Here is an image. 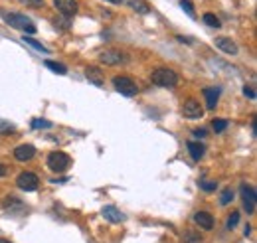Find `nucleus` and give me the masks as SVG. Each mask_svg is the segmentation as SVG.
<instances>
[{
  "instance_id": "obj_1",
  "label": "nucleus",
  "mask_w": 257,
  "mask_h": 243,
  "mask_svg": "<svg viewBox=\"0 0 257 243\" xmlns=\"http://www.w3.org/2000/svg\"><path fill=\"white\" fill-rule=\"evenodd\" d=\"M151 79H153L154 85H160V87H174V85L178 83L176 71H172V69H168V67H158V69H154Z\"/></svg>"
},
{
  "instance_id": "obj_2",
  "label": "nucleus",
  "mask_w": 257,
  "mask_h": 243,
  "mask_svg": "<svg viewBox=\"0 0 257 243\" xmlns=\"http://www.w3.org/2000/svg\"><path fill=\"white\" fill-rule=\"evenodd\" d=\"M4 20H6L12 28L22 30V32H26V34H34V32H36V26L32 24V20L26 18L24 14H4Z\"/></svg>"
},
{
  "instance_id": "obj_3",
  "label": "nucleus",
  "mask_w": 257,
  "mask_h": 243,
  "mask_svg": "<svg viewBox=\"0 0 257 243\" xmlns=\"http://www.w3.org/2000/svg\"><path fill=\"white\" fill-rule=\"evenodd\" d=\"M113 85H115V89H117L121 95H125V97H133V95H137V91H139L137 83H135L131 77H125V75L113 77Z\"/></svg>"
},
{
  "instance_id": "obj_4",
  "label": "nucleus",
  "mask_w": 257,
  "mask_h": 243,
  "mask_svg": "<svg viewBox=\"0 0 257 243\" xmlns=\"http://www.w3.org/2000/svg\"><path fill=\"white\" fill-rule=\"evenodd\" d=\"M69 164H71V160H69V156L65 152L57 150V152H51L48 156V168L51 172H65L69 168Z\"/></svg>"
},
{
  "instance_id": "obj_5",
  "label": "nucleus",
  "mask_w": 257,
  "mask_h": 243,
  "mask_svg": "<svg viewBox=\"0 0 257 243\" xmlns=\"http://www.w3.org/2000/svg\"><path fill=\"white\" fill-rule=\"evenodd\" d=\"M16 184H18V188L24 190V192H34V190L38 188V184H40V178H38L34 172H22V174L16 178Z\"/></svg>"
},
{
  "instance_id": "obj_6",
  "label": "nucleus",
  "mask_w": 257,
  "mask_h": 243,
  "mask_svg": "<svg viewBox=\"0 0 257 243\" xmlns=\"http://www.w3.org/2000/svg\"><path fill=\"white\" fill-rule=\"evenodd\" d=\"M240 192H242V198H244V208L248 210V214L250 216H254L256 214V188L254 186H248V184H244L242 188H240Z\"/></svg>"
},
{
  "instance_id": "obj_7",
  "label": "nucleus",
  "mask_w": 257,
  "mask_h": 243,
  "mask_svg": "<svg viewBox=\"0 0 257 243\" xmlns=\"http://www.w3.org/2000/svg\"><path fill=\"white\" fill-rule=\"evenodd\" d=\"M182 115H184L186 119H202L204 109L200 107V103H198L196 99H188V101L184 103V107H182Z\"/></svg>"
},
{
  "instance_id": "obj_8",
  "label": "nucleus",
  "mask_w": 257,
  "mask_h": 243,
  "mask_svg": "<svg viewBox=\"0 0 257 243\" xmlns=\"http://www.w3.org/2000/svg\"><path fill=\"white\" fill-rule=\"evenodd\" d=\"M53 4L57 8V12L65 18H71L77 12V2L75 0H53Z\"/></svg>"
},
{
  "instance_id": "obj_9",
  "label": "nucleus",
  "mask_w": 257,
  "mask_h": 243,
  "mask_svg": "<svg viewBox=\"0 0 257 243\" xmlns=\"http://www.w3.org/2000/svg\"><path fill=\"white\" fill-rule=\"evenodd\" d=\"M101 61L105 65H119L125 61V55L119 49H105L101 53Z\"/></svg>"
},
{
  "instance_id": "obj_10",
  "label": "nucleus",
  "mask_w": 257,
  "mask_h": 243,
  "mask_svg": "<svg viewBox=\"0 0 257 243\" xmlns=\"http://www.w3.org/2000/svg\"><path fill=\"white\" fill-rule=\"evenodd\" d=\"M101 214H103V218H105L107 222H111V224H121V222H125V214H121V210L115 208V206H105Z\"/></svg>"
},
{
  "instance_id": "obj_11",
  "label": "nucleus",
  "mask_w": 257,
  "mask_h": 243,
  "mask_svg": "<svg viewBox=\"0 0 257 243\" xmlns=\"http://www.w3.org/2000/svg\"><path fill=\"white\" fill-rule=\"evenodd\" d=\"M34 154H36V148H34L32 145H20L16 150H14L16 160H22V162L32 160V158H34Z\"/></svg>"
},
{
  "instance_id": "obj_12",
  "label": "nucleus",
  "mask_w": 257,
  "mask_h": 243,
  "mask_svg": "<svg viewBox=\"0 0 257 243\" xmlns=\"http://www.w3.org/2000/svg\"><path fill=\"white\" fill-rule=\"evenodd\" d=\"M216 46L222 49V51L230 53V55H236V53H238V46H236V42H234V40H230V38H224V36L216 38Z\"/></svg>"
},
{
  "instance_id": "obj_13",
  "label": "nucleus",
  "mask_w": 257,
  "mask_h": 243,
  "mask_svg": "<svg viewBox=\"0 0 257 243\" xmlns=\"http://www.w3.org/2000/svg\"><path fill=\"white\" fill-rule=\"evenodd\" d=\"M194 222L200 226V230H206V232H210V230L214 228V218H212L208 212H198V214L194 216Z\"/></svg>"
},
{
  "instance_id": "obj_14",
  "label": "nucleus",
  "mask_w": 257,
  "mask_h": 243,
  "mask_svg": "<svg viewBox=\"0 0 257 243\" xmlns=\"http://www.w3.org/2000/svg\"><path fill=\"white\" fill-rule=\"evenodd\" d=\"M204 97H206V107L208 109H216L218 99H220V87H206Z\"/></svg>"
},
{
  "instance_id": "obj_15",
  "label": "nucleus",
  "mask_w": 257,
  "mask_h": 243,
  "mask_svg": "<svg viewBox=\"0 0 257 243\" xmlns=\"http://www.w3.org/2000/svg\"><path fill=\"white\" fill-rule=\"evenodd\" d=\"M85 77L93 83V85H97V87H101L103 83H105V79H103V73L97 69V67H87L85 69Z\"/></svg>"
},
{
  "instance_id": "obj_16",
  "label": "nucleus",
  "mask_w": 257,
  "mask_h": 243,
  "mask_svg": "<svg viewBox=\"0 0 257 243\" xmlns=\"http://www.w3.org/2000/svg\"><path fill=\"white\" fill-rule=\"evenodd\" d=\"M188 150H190V156H192L194 160H202V158H204V154H206L204 145L194 143V141H190V143H188Z\"/></svg>"
},
{
  "instance_id": "obj_17",
  "label": "nucleus",
  "mask_w": 257,
  "mask_h": 243,
  "mask_svg": "<svg viewBox=\"0 0 257 243\" xmlns=\"http://www.w3.org/2000/svg\"><path fill=\"white\" fill-rule=\"evenodd\" d=\"M135 12H139V14H147L149 10H151V6L147 4V2H143V0H129L127 2Z\"/></svg>"
},
{
  "instance_id": "obj_18",
  "label": "nucleus",
  "mask_w": 257,
  "mask_h": 243,
  "mask_svg": "<svg viewBox=\"0 0 257 243\" xmlns=\"http://www.w3.org/2000/svg\"><path fill=\"white\" fill-rule=\"evenodd\" d=\"M44 65H46L48 69H51V71L59 73V75H65V73H67L65 65H61V63H57V61H51V59H46V61H44Z\"/></svg>"
},
{
  "instance_id": "obj_19",
  "label": "nucleus",
  "mask_w": 257,
  "mask_h": 243,
  "mask_svg": "<svg viewBox=\"0 0 257 243\" xmlns=\"http://www.w3.org/2000/svg\"><path fill=\"white\" fill-rule=\"evenodd\" d=\"M184 243H204L202 236L196 234V232H186L184 234Z\"/></svg>"
},
{
  "instance_id": "obj_20",
  "label": "nucleus",
  "mask_w": 257,
  "mask_h": 243,
  "mask_svg": "<svg viewBox=\"0 0 257 243\" xmlns=\"http://www.w3.org/2000/svg\"><path fill=\"white\" fill-rule=\"evenodd\" d=\"M232 200H234V190H232V188H226V190L220 194V204H222V206H228Z\"/></svg>"
},
{
  "instance_id": "obj_21",
  "label": "nucleus",
  "mask_w": 257,
  "mask_h": 243,
  "mask_svg": "<svg viewBox=\"0 0 257 243\" xmlns=\"http://www.w3.org/2000/svg\"><path fill=\"white\" fill-rule=\"evenodd\" d=\"M202 20H204L210 28H220V26H222V24H220V20H218L214 14H210V12H208V14H204V18H202Z\"/></svg>"
},
{
  "instance_id": "obj_22",
  "label": "nucleus",
  "mask_w": 257,
  "mask_h": 243,
  "mask_svg": "<svg viewBox=\"0 0 257 243\" xmlns=\"http://www.w3.org/2000/svg\"><path fill=\"white\" fill-rule=\"evenodd\" d=\"M180 6L186 10V14L190 16V18H196V12H194V4L190 2V0H180Z\"/></svg>"
},
{
  "instance_id": "obj_23",
  "label": "nucleus",
  "mask_w": 257,
  "mask_h": 243,
  "mask_svg": "<svg viewBox=\"0 0 257 243\" xmlns=\"http://www.w3.org/2000/svg\"><path fill=\"white\" fill-rule=\"evenodd\" d=\"M32 127L34 129H51L50 121H44V119H34L32 121Z\"/></svg>"
},
{
  "instance_id": "obj_24",
  "label": "nucleus",
  "mask_w": 257,
  "mask_h": 243,
  "mask_svg": "<svg viewBox=\"0 0 257 243\" xmlns=\"http://www.w3.org/2000/svg\"><path fill=\"white\" fill-rule=\"evenodd\" d=\"M214 131L216 133H222V131H226V127H228V121L226 119H218V121H214Z\"/></svg>"
},
{
  "instance_id": "obj_25",
  "label": "nucleus",
  "mask_w": 257,
  "mask_h": 243,
  "mask_svg": "<svg viewBox=\"0 0 257 243\" xmlns=\"http://www.w3.org/2000/svg\"><path fill=\"white\" fill-rule=\"evenodd\" d=\"M238 222H240V212H234V214L228 218V230H234V228L238 226Z\"/></svg>"
},
{
  "instance_id": "obj_26",
  "label": "nucleus",
  "mask_w": 257,
  "mask_h": 243,
  "mask_svg": "<svg viewBox=\"0 0 257 243\" xmlns=\"http://www.w3.org/2000/svg\"><path fill=\"white\" fill-rule=\"evenodd\" d=\"M14 133V125L6 123V121H0V135H10Z\"/></svg>"
},
{
  "instance_id": "obj_27",
  "label": "nucleus",
  "mask_w": 257,
  "mask_h": 243,
  "mask_svg": "<svg viewBox=\"0 0 257 243\" xmlns=\"http://www.w3.org/2000/svg\"><path fill=\"white\" fill-rule=\"evenodd\" d=\"M24 42H26V44H30V46H34L36 49H40V51H44V53H48V48H46V46H42L40 42H36L34 38H24Z\"/></svg>"
},
{
  "instance_id": "obj_28",
  "label": "nucleus",
  "mask_w": 257,
  "mask_h": 243,
  "mask_svg": "<svg viewBox=\"0 0 257 243\" xmlns=\"http://www.w3.org/2000/svg\"><path fill=\"white\" fill-rule=\"evenodd\" d=\"M216 182H210V180H204V182H200V188L204 190V192H214L216 190Z\"/></svg>"
},
{
  "instance_id": "obj_29",
  "label": "nucleus",
  "mask_w": 257,
  "mask_h": 243,
  "mask_svg": "<svg viewBox=\"0 0 257 243\" xmlns=\"http://www.w3.org/2000/svg\"><path fill=\"white\" fill-rule=\"evenodd\" d=\"M244 93H246L250 99H256V91H254V87H250V85H246V87H244Z\"/></svg>"
},
{
  "instance_id": "obj_30",
  "label": "nucleus",
  "mask_w": 257,
  "mask_h": 243,
  "mask_svg": "<svg viewBox=\"0 0 257 243\" xmlns=\"http://www.w3.org/2000/svg\"><path fill=\"white\" fill-rule=\"evenodd\" d=\"M194 135H196L198 139H204V137H206V131H204V129H196V131H194Z\"/></svg>"
},
{
  "instance_id": "obj_31",
  "label": "nucleus",
  "mask_w": 257,
  "mask_h": 243,
  "mask_svg": "<svg viewBox=\"0 0 257 243\" xmlns=\"http://www.w3.org/2000/svg\"><path fill=\"white\" fill-rule=\"evenodd\" d=\"M6 174V168H4V164H0V178Z\"/></svg>"
},
{
  "instance_id": "obj_32",
  "label": "nucleus",
  "mask_w": 257,
  "mask_h": 243,
  "mask_svg": "<svg viewBox=\"0 0 257 243\" xmlns=\"http://www.w3.org/2000/svg\"><path fill=\"white\" fill-rule=\"evenodd\" d=\"M107 2H113V4H121L123 0H107Z\"/></svg>"
},
{
  "instance_id": "obj_33",
  "label": "nucleus",
  "mask_w": 257,
  "mask_h": 243,
  "mask_svg": "<svg viewBox=\"0 0 257 243\" xmlns=\"http://www.w3.org/2000/svg\"><path fill=\"white\" fill-rule=\"evenodd\" d=\"M0 243H12V242H8V240H2V238H0Z\"/></svg>"
}]
</instances>
